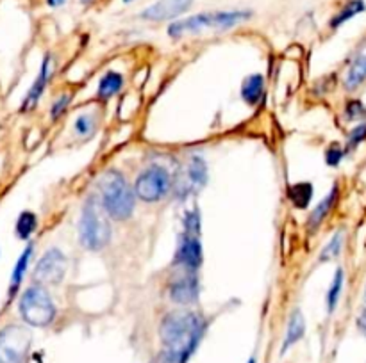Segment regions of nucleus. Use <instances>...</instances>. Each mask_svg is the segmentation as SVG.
<instances>
[{
    "instance_id": "obj_25",
    "label": "nucleus",
    "mask_w": 366,
    "mask_h": 363,
    "mask_svg": "<svg viewBox=\"0 0 366 363\" xmlns=\"http://www.w3.org/2000/svg\"><path fill=\"white\" fill-rule=\"evenodd\" d=\"M362 141H366V123L357 125L355 128H352V132L348 134L347 139V152H352V149L357 148Z\"/></svg>"
},
{
    "instance_id": "obj_3",
    "label": "nucleus",
    "mask_w": 366,
    "mask_h": 363,
    "mask_svg": "<svg viewBox=\"0 0 366 363\" xmlns=\"http://www.w3.org/2000/svg\"><path fill=\"white\" fill-rule=\"evenodd\" d=\"M79 241L90 251L104 249L111 241V224L101 199L90 196L83 206L79 221Z\"/></svg>"
},
{
    "instance_id": "obj_27",
    "label": "nucleus",
    "mask_w": 366,
    "mask_h": 363,
    "mask_svg": "<svg viewBox=\"0 0 366 363\" xmlns=\"http://www.w3.org/2000/svg\"><path fill=\"white\" fill-rule=\"evenodd\" d=\"M70 103H72V95H61L58 100H56L54 103H52L51 107V117L52 121L59 120V117L63 116V114L66 112V109L70 107Z\"/></svg>"
},
{
    "instance_id": "obj_30",
    "label": "nucleus",
    "mask_w": 366,
    "mask_h": 363,
    "mask_svg": "<svg viewBox=\"0 0 366 363\" xmlns=\"http://www.w3.org/2000/svg\"><path fill=\"white\" fill-rule=\"evenodd\" d=\"M45 2H47V6L52 7V9H58V7L65 6L66 0H45Z\"/></svg>"
},
{
    "instance_id": "obj_20",
    "label": "nucleus",
    "mask_w": 366,
    "mask_h": 363,
    "mask_svg": "<svg viewBox=\"0 0 366 363\" xmlns=\"http://www.w3.org/2000/svg\"><path fill=\"white\" fill-rule=\"evenodd\" d=\"M365 80H366V56H359L355 57L350 70H348L347 78H345V88H347L348 91H354V89H357Z\"/></svg>"
},
{
    "instance_id": "obj_31",
    "label": "nucleus",
    "mask_w": 366,
    "mask_h": 363,
    "mask_svg": "<svg viewBox=\"0 0 366 363\" xmlns=\"http://www.w3.org/2000/svg\"><path fill=\"white\" fill-rule=\"evenodd\" d=\"M79 2L83 4V6H88V4H91V2H93V0H79Z\"/></svg>"
},
{
    "instance_id": "obj_10",
    "label": "nucleus",
    "mask_w": 366,
    "mask_h": 363,
    "mask_svg": "<svg viewBox=\"0 0 366 363\" xmlns=\"http://www.w3.org/2000/svg\"><path fill=\"white\" fill-rule=\"evenodd\" d=\"M200 294V285L195 273H188L170 285V299L177 305H193Z\"/></svg>"
},
{
    "instance_id": "obj_16",
    "label": "nucleus",
    "mask_w": 366,
    "mask_h": 363,
    "mask_svg": "<svg viewBox=\"0 0 366 363\" xmlns=\"http://www.w3.org/2000/svg\"><path fill=\"white\" fill-rule=\"evenodd\" d=\"M33 253H34V246L27 244V248L24 249L22 255H20L19 260H16L15 267H13L11 283H9V295H11V298L16 294V290L20 288V285H22L24 276H26V273H27V267H29L31 258H33Z\"/></svg>"
},
{
    "instance_id": "obj_22",
    "label": "nucleus",
    "mask_w": 366,
    "mask_h": 363,
    "mask_svg": "<svg viewBox=\"0 0 366 363\" xmlns=\"http://www.w3.org/2000/svg\"><path fill=\"white\" fill-rule=\"evenodd\" d=\"M343 283H345V270L341 267H337L336 273H334L332 283H330L329 290H327V310L329 313H332L336 310L337 302H340L341 292H343Z\"/></svg>"
},
{
    "instance_id": "obj_21",
    "label": "nucleus",
    "mask_w": 366,
    "mask_h": 363,
    "mask_svg": "<svg viewBox=\"0 0 366 363\" xmlns=\"http://www.w3.org/2000/svg\"><path fill=\"white\" fill-rule=\"evenodd\" d=\"M36 228H38L36 214L31 212V210H24V212L19 216V219H16V226H15L16 237H19L20 241H29L31 235L36 231Z\"/></svg>"
},
{
    "instance_id": "obj_24",
    "label": "nucleus",
    "mask_w": 366,
    "mask_h": 363,
    "mask_svg": "<svg viewBox=\"0 0 366 363\" xmlns=\"http://www.w3.org/2000/svg\"><path fill=\"white\" fill-rule=\"evenodd\" d=\"M73 130L79 137H91V135L97 132V120H95L93 114H81L76 120V125H73Z\"/></svg>"
},
{
    "instance_id": "obj_18",
    "label": "nucleus",
    "mask_w": 366,
    "mask_h": 363,
    "mask_svg": "<svg viewBox=\"0 0 366 363\" xmlns=\"http://www.w3.org/2000/svg\"><path fill=\"white\" fill-rule=\"evenodd\" d=\"M205 184H208V164L200 155H193L188 164V185L193 189H202Z\"/></svg>"
},
{
    "instance_id": "obj_32",
    "label": "nucleus",
    "mask_w": 366,
    "mask_h": 363,
    "mask_svg": "<svg viewBox=\"0 0 366 363\" xmlns=\"http://www.w3.org/2000/svg\"><path fill=\"white\" fill-rule=\"evenodd\" d=\"M247 363H258V359H255V358H254V356H252V358H250V359H248V362H247Z\"/></svg>"
},
{
    "instance_id": "obj_26",
    "label": "nucleus",
    "mask_w": 366,
    "mask_h": 363,
    "mask_svg": "<svg viewBox=\"0 0 366 363\" xmlns=\"http://www.w3.org/2000/svg\"><path fill=\"white\" fill-rule=\"evenodd\" d=\"M345 153H347V149H343L340 144L334 142V144H330L329 148L325 149V164L330 167H337L341 160H343Z\"/></svg>"
},
{
    "instance_id": "obj_19",
    "label": "nucleus",
    "mask_w": 366,
    "mask_h": 363,
    "mask_svg": "<svg viewBox=\"0 0 366 363\" xmlns=\"http://www.w3.org/2000/svg\"><path fill=\"white\" fill-rule=\"evenodd\" d=\"M122 88H123L122 73L109 70L108 73L101 78V82H98L97 95H98V98L109 100L111 96H115Z\"/></svg>"
},
{
    "instance_id": "obj_28",
    "label": "nucleus",
    "mask_w": 366,
    "mask_h": 363,
    "mask_svg": "<svg viewBox=\"0 0 366 363\" xmlns=\"http://www.w3.org/2000/svg\"><path fill=\"white\" fill-rule=\"evenodd\" d=\"M345 116L347 120H359V117L366 116V107L362 105L361 100H350L345 107Z\"/></svg>"
},
{
    "instance_id": "obj_7",
    "label": "nucleus",
    "mask_w": 366,
    "mask_h": 363,
    "mask_svg": "<svg viewBox=\"0 0 366 363\" xmlns=\"http://www.w3.org/2000/svg\"><path fill=\"white\" fill-rule=\"evenodd\" d=\"M66 267H68V260L65 253L58 248H51L34 267L33 278L40 285H59L65 278Z\"/></svg>"
},
{
    "instance_id": "obj_13",
    "label": "nucleus",
    "mask_w": 366,
    "mask_h": 363,
    "mask_svg": "<svg viewBox=\"0 0 366 363\" xmlns=\"http://www.w3.org/2000/svg\"><path fill=\"white\" fill-rule=\"evenodd\" d=\"M336 199H337V185H334V187L330 189L329 194H327L325 198H323L322 201H320L318 205H316L315 209H312V212L309 214L307 230L311 231V233H315V231L320 228V224L323 223V219H325V217L329 216L330 209H332V206H334Z\"/></svg>"
},
{
    "instance_id": "obj_9",
    "label": "nucleus",
    "mask_w": 366,
    "mask_h": 363,
    "mask_svg": "<svg viewBox=\"0 0 366 363\" xmlns=\"http://www.w3.org/2000/svg\"><path fill=\"white\" fill-rule=\"evenodd\" d=\"M193 6V0H158L140 13L145 21H173L181 14L188 13Z\"/></svg>"
},
{
    "instance_id": "obj_23",
    "label": "nucleus",
    "mask_w": 366,
    "mask_h": 363,
    "mask_svg": "<svg viewBox=\"0 0 366 363\" xmlns=\"http://www.w3.org/2000/svg\"><path fill=\"white\" fill-rule=\"evenodd\" d=\"M345 242V230H337L336 233L330 237V241L323 246L322 253H320V262H329V260L336 258L341 253Z\"/></svg>"
},
{
    "instance_id": "obj_14",
    "label": "nucleus",
    "mask_w": 366,
    "mask_h": 363,
    "mask_svg": "<svg viewBox=\"0 0 366 363\" xmlns=\"http://www.w3.org/2000/svg\"><path fill=\"white\" fill-rule=\"evenodd\" d=\"M362 13H366V0H347V2L343 4V7L330 18L329 27L332 28V31H336L341 25H345L347 21H350L352 18H355L357 14Z\"/></svg>"
},
{
    "instance_id": "obj_11",
    "label": "nucleus",
    "mask_w": 366,
    "mask_h": 363,
    "mask_svg": "<svg viewBox=\"0 0 366 363\" xmlns=\"http://www.w3.org/2000/svg\"><path fill=\"white\" fill-rule=\"evenodd\" d=\"M51 75H52V56L51 53H45L44 60H41L40 73H38L36 80H34V84L31 85L29 93H27L26 98H24L22 112H27V110L36 107V103L40 102L41 95L45 93V88H47L49 80H51Z\"/></svg>"
},
{
    "instance_id": "obj_12",
    "label": "nucleus",
    "mask_w": 366,
    "mask_h": 363,
    "mask_svg": "<svg viewBox=\"0 0 366 363\" xmlns=\"http://www.w3.org/2000/svg\"><path fill=\"white\" fill-rule=\"evenodd\" d=\"M305 335V320L304 315H302L300 310H293V313L290 315V320H288V330L286 337H284L283 347H280V354H286L288 349L293 347L298 340H302Z\"/></svg>"
},
{
    "instance_id": "obj_4",
    "label": "nucleus",
    "mask_w": 366,
    "mask_h": 363,
    "mask_svg": "<svg viewBox=\"0 0 366 363\" xmlns=\"http://www.w3.org/2000/svg\"><path fill=\"white\" fill-rule=\"evenodd\" d=\"M19 310L24 322L34 327H47L49 324H52V320L56 319V313H58L51 294L40 283L31 285L24 292L19 302Z\"/></svg>"
},
{
    "instance_id": "obj_8",
    "label": "nucleus",
    "mask_w": 366,
    "mask_h": 363,
    "mask_svg": "<svg viewBox=\"0 0 366 363\" xmlns=\"http://www.w3.org/2000/svg\"><path fill=\"white\" fill-rule=\"evenodd\" d=\"M202 242L200 235L183 231L179 241V248L176 253V263L186 269L188 273H197L202 265Z\"/></svg>"
},
{
    "instance_id": "obj_29",
    "label": "nucleus",
    "mask_w": 366,
    "mask_h": 363,
    "mask_svg": "<svg viewBox=\"0 0 366 363\" xmlns=\"http://www.w3.org/2000/svg\"><path fill=\"white\" fill-rule=\"evenodd\" d=\"M355 322H357L359 331H361V333L366 337V308L362 310L361 313H359V317H357V320H355Z\"/></svg>"
},
{
    "instance_id": "obj_1",
    "label": "nucleus",
    "mask_w": 366,
    "mask_h": 363,
    "mask_svg": "<svg viewBox=\"0 0 366 363\" xmlns=\"http://www.w3.org/2000/svg\"><path fill=\"white\" fill-rule=\"evenodd\" d=\"M204 317L191 310L166 313L159 326V338L165 347V363H188L205 333Z\"/></svg>"
},
{
    "instance_id": "obj_6",
    "label": "nucleus",
    "mask_w": 366,
    "mask_h": 363,
    "mask_svg": "<svg viewBox=\"0 0 366 363\" xmlns=\"http://www.w3.org/2000/svg\"><path fill=\"white\" fill-rule=\"evenodd\" d=\"M172 185V177L163 166H151L138 174L134 192L141 201L154 203L165 198Z\"/></svg>"
},
{
    "instance_id": "obj_2",
    "label": "nucleus",
    "mask_w": 366,
    "mask_h": 363,
    "mask_svg": "<svg viewBox=\"0 0 366 363\" xmlns=\"http://www.w3.org/2000/svg\"><path fill=\"white\" fill-rule=\"evenodd\" d=\"M98 199L106 214L115 221H127L134 212L136 192L127 184L126 177L116 169H108L98 180Z\"/></svg>"
},
{
    "instance_id": "obj_33",
    "label": "nucleus",
    "mask_w": 366,
    "mask_h": 363,
    "mask_svg": "<svg viewBox=\"0 0 366 363\" xmlns=\"http://www.w3.org/2000/svg\"><path fill=\"white\" fill-rule=\"evenodd\" d=\"M122 2H123V4H133L134 0H122Z\"/></svg>"
},
{
    "instance_id": "obj_15",
    "label": "nucleus",
    "mask_w": 366,
    "mask_h": 363,
    "mask_svg": "<svg viewBox=\"0 0 366 363\" xmlns=\"http://www.w3.org/2000/svg\"><path fill=\"white\" fill-rule=\"evenodd\" d=\"M263 95H265V78H263V75H248L241 84V98H243V102L248 103V105H255L263 98Z\"/></svg>"
},
{
    "instance_id": "obj_5",
    "label": "nucleus",
    "mask_w": 366,
    "mask_h": 363,
    "mask_svg": "<svg viewBox=\"0 0 366 363\" xmlns=\"http://www.w3.org/2000/svg\"><path fill=\"white\" fill-rule=\"evenodd\" d=\"M33 335L26 326L9 324L0 330V363H22L31 347Z\"/></svg>"
},
{
    "instance_id": "obj_17",
    "label": "nucleus",
    "mask_w": 366,
    "mask_h": 363,
    "mask_svg": "<svg viewBox=\"0 0 366 363\" xmlns=\"http://www.w3.org/2000/svg\"><path fill=\"white\" fill-rule=\"evenodd\" d=\"M312 196H315V187L311 182H298L288 187V198L295 209H307Z\"/></svg>"
}]
</instances>
